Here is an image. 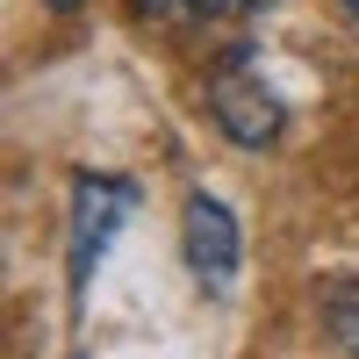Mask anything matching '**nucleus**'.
<instances>
[{
  "label": "nucleus",
  "instance_id": "nucleus-3",
  "mask_svg": "<svg viewBox=\"0 0 359 359\" xmlns=\"http://www.w3.org/2000/svg\"><path fill=\"white\" fill-rule=\"evenodd\" d=\"M137 187L130 180H79V208H72V287H86V273L101 266L115 223L130 216Z\"/></svg>",
  "mask_w": 359,
  "mask_h": 359
},
{
  "label": "nucleus",
  "instance_id": "nucleus-4",
  "mask_svg": "<svg viewBox=\"0 0 359 359\" xmlns=\"http://www.w3.org/2000/svg\"><path fill=\"white\" fill-rule=\"evenodd\" d=\"M323 323H331V338L359 359V287H331L323 294Z\"/></svg>",
  "mask_w": 359,
  "mask_h": 359
},
{
  "label": "nucleus",
  "instance_id": "nucleus-1",
  "mask_svg": "<svg viewBox=\"0 0 359 359\" xmlns=\"http://www.w3.org/2000/svg\"><path fill=\"white\" fill-rule=\"evenodd\" d=\"M208 115H216V130L237 151H266V144H280V130H287V108H280L273 86L252 72V57H230V65L208 79Z\"/></svg>",
  "mask_w": 359,
  "mask_h": 359
},
{
  "label": "nucleus",
  "instance_id": "nucleus-7",
  "mask_svg": "<svg viewBox=\"0 0 359 359\" xmlns=\"http://www.w3.org/2000/svg\"><path fill=\"white\" fill-rule=\"evenodd\" d=\"M237 8H273V0H237Z\"/></svg>",
  "mask_w": 359,
  "mask_h": 359
},
{
  "label": "nucleus",
  "instance_id": "nucleus-8",
  "mask_svg": "<svg viewBox=\"0 0 359 359\" xmlns=\"http://www.w3.org/2000/svg\"><path fill=\"white\" fill-rule=\"evenodd\" d=\"M345 8H352V22H359V0H345Z\"/></svg>",
  "mask_w": 359,
  "mask_h": 359
},
{
  "label": "nucleus",
  "instance_id": "nucleus-6",
  "mask_svg": "<svg viewBox=\"0 0 359 359\" xmlns=\"http://www.w3.org/2000/svg\"><path fill=\"white\" fill-rule=\"evenodd\" d=\"M43 8H50V15H72V8H79V0H43Z\"/></svg>",
  "mask_w": 359,
  "mask_h": 359
},
{
  "label": "nucleus",
  "instance_id": "nucleus-2",
  "mask_svg": "<svg viewBox=\"0 0 359 359\" xmlns=\"http://www.w3.org/2000/svg\"><path fill=\"white\" fill-rule=\"evenodd\" d=\"M180 252H187L194 280H201L208 294H230L245 237H237V216H230V208L208 194V187H201V194H187V216H180Z\"/></svg>",
  "mask_w": 359,
  "mask_h": 359
},
{
  "label": "nucleus",
  "instance_id": "nucleus-5",
  "mask_svg": "<svg viewBox=\"0 0 359 359\" xmlns=\"http://www.w3.org/2000/svg\"><path fill=\"white\" fill-rule=\"evenodd\" d=\"M223 8H237V0H137V15H151V22H208Z\"/></svg>",
  "mask_w": 359,
  "mask_h": 359
}]
</instances>
